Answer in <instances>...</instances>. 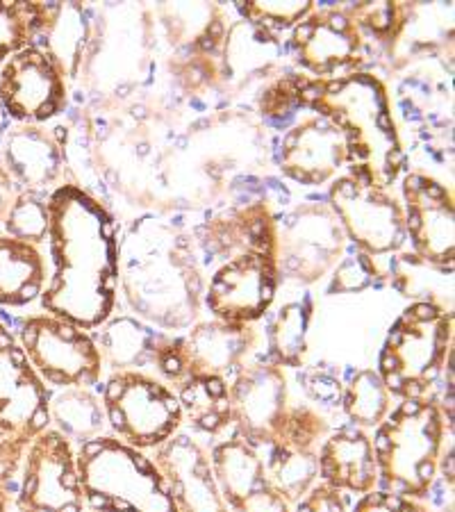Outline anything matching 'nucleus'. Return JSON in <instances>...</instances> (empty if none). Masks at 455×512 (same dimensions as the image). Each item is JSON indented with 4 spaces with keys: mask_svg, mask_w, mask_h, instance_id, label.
<instances>
[{
    "mask_svg": "<svg viewBox=\"0 0 455 512\" xmlns=\"http://www.w3.org/2000/svg\"><path fill=\"white\" fill-rule=\"evenodd\" d=\"M208 458L214 483L230 512H292L269 483L262 449L235 428L217 437Z\"/></svg>",
    "mask_w": 455,
    "mask_h": 512,
    "instance_id": "f3484780",
    "label": "nucleus"
},
{
    "mask_svg": "<svg viewBox=\"0 0 455 512\" xmlns=\"http://www.w3.org/2000/svg\"><path fill=\"white\" fill-rule=\"evenodd\" d=\"M299 383L303 387L305 396H308L312 403H317V406H324V408H339L344 385L339 381L335 371H330L328 367H321V365L303 367L299 371Z\"/></svg>",
    "mask_w": 455,
    "mask_h": 512,
    "instance_id": "58836bf2",
    "label": "nucleus"
},
{
    "mask_svg": "<svg viewBox=\"0 0 455 512\" xmlns=\"http://www.w3.org/2000/svg\"><path fill=\"white\" fill-rule=\"evenodd\" d=\"M314 303L305 294L299 301H289L273 312L267 328H264V344L267 351L255 355L258 360L276 367L301 369L305 353H308V333L312 321Z\"/></svg>",
    "mask_w": 455,
    "mask_h": 512,
    "instance_id": "cd10ccee",
    "label": "nucleus"
},
{
    "mask_svg": "<svg viewBox=\"0 0 455 512\" xmlns=\"http://www.w3.org/2000/svg\"><path fill=\"white\" fill-rule=\"evenodd\" d=\"M0 107L16 123L39 126L66 107V69L46 44H32L0 66Z\"/></svg>",
    "mask_w": 455,
    "mask_h": 512,
    "instance_id": "4468645a",
    "label": "nucleus"
},
{
    "mask_svg": "<svg viewBox=\"0 0 455 512\" xmlns=\"http://www.w3.org/2000/svg\"><path fill=\"white\" fill-rule=\"evenodd\" d=\"M319 483L342 494H367L378 487V467L367 431L344 424L319 447Z\"/></svg>",
    "mask_w": 455,
    "mask_h": 512,
    "instance_id": "b1692460",
    "label": "nucleus"
},
{
    "mask_svg": "<svg viewBox=\"0 0 455 512\" xmlns=\"http://www.w3.org/2000/svg\"><path fill=\"white\" fill-rule=\"evenodd\" d=\"M3 123H5V112H3V107H0V128H3Z\"/></svg>",
    "mask_w": 455,
    "mask_h": 512,
    "instance_id": "c03bdc74",
    "label": "nucleus"
},
{
    "mask_svg": "<svg viewBox=\"0 0 455 512\" xmlns=\"http://www.w3.org/2000/svg\"><path fill=\"white\" fill-rule=\"evenodd\" d=\"M278 162L280 171L299 185L321 187L333 183L346 167L344 139L333 123L310 114L287 130Z\"/></svg>",
    "mask_w": 455,
    "mask_h": 512,
    "instance_id": "412c9836",
    "label": "nucleus"
},
{
    "mask_svg": "<svg viewBox=\"0 0 455 512\" xmlns=\"http://www.w3.org/2000/svg\"><path fill=\"white\" fill-rule=\"evenodd\" d=\"M182 424L192 431L221 437L233 428V408H230V383L219 376H192L178 390Z\"/></svg>",
    "mask_w": 455,
    "mask_h": 512,
    "instance_id": "bb28decb",
    "label": "nucleus"
},
{
    "mask_svg": "<svg viewBox=\"0 0 455 512\" xmlns=\"http://www.w3.org/2000/svg\"><path fill=\"white\" fill-rule=\"evenodd\" d=\"M16 342L48 387L94 390L101 383L105 369L94 337L71 321L46 312L30 315L16 328Z\"/></svg>",
    "mask_w": 455,
    "mask_h": 512,
    "instance_id": "1a4fd4ad",
    "label": "nucleus"
},
{
    "mask_svg": "<svg viewBox=\"0 0 455 512\" xmlns=\"http://www.w3.org/2000/svg\"><path fill=\"white\" fill-rule=\"evenodd\" d=\"M346 235L328 203H305L276 219V264L280 278L312 285L344 258Z\"/></svg>",
    "mask_w": 455,
    "mask_h": 512,
    "instance_id": "f8f14e48",
    "label": "nucleus"
},
{
    "mask_svg": "<svg viewBox=\"0 0 455 512\" xmlns=\"http://www.w3.org/2000/svg\"><path fill=\"white\" fill-rule=\"evenodd\" d=\"M289 44L296 64L317 80L351 76L364 57V35L346 7H314L292 30Z\"/></svg>",
    "mask_w": 455,
    "mask_h": 512,
    "instance_id": "dca6fc26",
    "label": "nucleus"
},
{
    "mask_svg": "<svg viewBox=\"0 0 455 512\" xmlns=\"http://www.w3.org/2000/svg\"><path fill=\"white\" fill-rule=\"evenodd\" d=\"M328 205L346 239H351L355 249L367 253L369 258L399 253L408 242L403 205L390 189L344 173L330 183Z\"/></svg>",
    "mask_w": 455,
    "mask_h": 512,
    "instance_id": "9d476101",
    "label": "nucleus"
},
{
    "mask_svg": "<svg viewBox=\"0 0 455 512\" xmlns=\"http://www.w3.org/2000/svg\"><path fill=\"white\" fill-rule=\"evenodd\" d=\"M260 340L262 330L255 324L196 321L185 335H180L187 374L189 378L219 376L230 383L251 362Z\"/></svg>",
    "mask_w": 455,
    "mask_h": 512,
    "instance_id": "6ab92c4d",
    "label": "nucleus"
},
{
    "mask_svg": "<svg viewBox=\"0 0 455 512\" xmlns=\"http://www.w3.org/2000/svg\"><path fill=\"white\" fill-rule=\"evenodd\" d=\"M119 287L137 319L164 333L192 328L203 310L205 274L192 242L157 219H139L119 242Z\"/></svg>",
    "mask_w": 455,
    "mask_h": 512,
    "instance_id": "f03ea898",
    "label": "nucleus"
},
{
    "mask_svg": "<svg viewBox=\"0 0 455 512\" xmlns=\"http://www.w3.org/2000/svg\"><path fill=\"white\" fill-rule=\"evenodd\" d=\"M101 387L107 431L137 451H155L182 428L176 390L144 371H114Z\"/></svg>",
    "mask_w": 455,
    "mask_h": 512,
    "instance_id": "6e6552de",
    "label": "nucleus"
},
{
    "mask_svg": "<svg viewBox=\"0 0 455 512\" xmlns=\"http://www.w3.org/2000/svg\"><path fill=\"white\" fill-rule=\"evenodd\" d=\"M151 460L167 478L178 512H230L214 483L208 449L192 435H173Z\"/></svg>",
    "mask_w": 455,
    "mask_h": 512,
    "instance_id": "aec40b11",
    "label": "nucleus"
},
{
    "mask_svg": "<svg viewBox=\"0 0 455 512\" xmlns=\"http://www.w3.org/2000/svg\"><path fill=\"white\" fill-rule=\"evenodd\" d=\"M14 508V483H0V512Z\"/></svg>",
    "mask_w": 455,
    "mask_h": 512,
    "instance_id": "37998d69",
    "label": "nucleus"
},
{
    "mask_svg": "<svg viewBox=\"0 0 455 512\" xmlns=\"http://www.w3.org/2000/svg\"><path fill=\"white\" fill-rule=\"evenodd\" d=\"M292 512H349V503L346 494L317 483L299 503H294Z\"/></svg>",
    "mask_w": 455,
    "mask_h": 512,
    "instance_id": "a19ab883",
    "label": "nucleus"
},
{
    "mask_svg": "<svg viewBox=\"0 0 455 512\" xmlns=\"http://www.w3.org/2000/svg\"><path fill=\"white\" fill-rule=\"evenodd\" d=\"M278 285L276 253L237 255L217 264L205 278L203 308L226 324H258L276 301Z\"/></svg>",
    "mask_w": 455,
    "mask_h": 512,
    "instance_id": "ddd939ff",
    "label": "nucleus"
},
{
    "mask_svg": "<svg viewBox=\"0 0 455 512\" xmlns=\"http://www.w3.org/2000/svg\"><path fill=\"white\" fill-rule=\"evenodd\" d=\"M167 335L169 333L157 330L142 319L119 315L107 319L91 337L101 353L103 369H110L112 374L114 371H144L153 376L157 353Z\"/></svg>",
    "mask_w": 455,
    "mask_h": 512,
    "instance_id": "393cba45",
    "label": "nucleus"
},
{
    "mask_svg": "<svg viewBox=\"0 0 455 512\" xmlns=\"http://www.w3.org/2000/svg\"><path fill=\"white\" fill-rule=\"evenodd\" d=\"M446 428L451 417L435 399L396 403L371 437L380 490L426 501L440 472Z\"/></svg>",
    "mask_w": 455,
    "mask_h": 512,
    "instance_id": "20e7f679",
    "label": "nucleus"
},
{
    "mask_svg": "<svg viewBox=\"0 0 455 512\" xmlns=\"http://www.w3.org/2000/svg\"><path fill=\"white\" fill-rule=\"evenodd\" d=\"M87 512H98V510H87Z\"/></svg>",
    "mask_w": 455,
    "mask_h": 512,
    "instance_id": "a18cd8bd",
    "label": "nucleus"
},
{
    "mask_svg": "<svg viewBox=\"0 0 455 512\" xmlns=\"http://www.w3.org/2000/svg\"><path fill=\"white\" fill-rule=\"evenodd\" d=\"M51 396L16 335L0 321V483L16 481L30 442L51 428Z\"/></svg>",
    "mask_w": 455,
    "mask_h": 512,
    "instance_id": "0eeeda50",
    "label": "nucleus"
},
{
    "mask_svg": "<svg viewBox=\"0 0 455 512\" xmlns=\"http://www.w3.org/2000/svg\"><path fill=\"white\" fill-rule=\"evenodd\" d=\"M76 460L87 510L178 512L155 462L117 437L101 435L80 444Z\"/></svg>",
    "mask_w": 455,
    "mask_h": 512,
    "instance_id": "423d86ee",
    "label": "nucleus"
},
{
    "mask_svg": "<svg viewBox=\"0 0 455 512\" xmlns=\"http://www.w3.org/2000/svg\"><path fill=\"white\" fill-rule=\"evenodd\" d=\"M314 10V3L303 0V3H264V0H253V3H237V12L244 16L246 23L260 28L264 32H280L296 28L299 23Z\"/></svg>",
    "mask_w": 455,
    "mask_h": 512,
    "instance_id": "f704fd0d",
    "label": "nucleus"
},
{
    "mask_svg": "<svg viewBox=\"0 0 455 512\" xmlns=\"http://www.w3.org/2000/svg\"><path fill=\"white\" fill-rule=\"evenodd\" d=\"M198 244L205 264H221L253 251L276 253V217L260 201L230 208L201 228Z\"/></svg>",
    "mask_w": 455,
    "mask_h": 512,
    "instance_id": "5701e85b",
    "label": "nucleus"
},
{
    "mask_svg": "<svg viewBox=\"0 0 455 512\" xmlns=\"http://www.w3.org/2000/svg\"><path fill=\"white\" fill-rule=\"evenodd\" d=\"M380 280H383V274L378 271L374 258L353 249V253L339 260L333 269L328 294H360L364 289L378 285Z\"/></svg>",
    "mask_w": 455,
    "mask_h": 512,
    "instance_id": "c9c22d12",
    "label": "nucleus"
},
{
    "mask_svg": "<svg viewBox=\"0 0 455 512\" xmlns=\"http://www.w3.org/2000/svg\"><path fill=\"white\" fill-rule=\"evenodd\" d=\"M60 12V3L0 0V66L14 53L37 44L41 37H48Z\"/></svg>",
    "mask_w": 455,
    "mask_h": 512,
    "instance_id": "c85d7f7f",
    "label": "nucleus"
},
{
    "mask_svg": "<svg viewBox=\"0 0 455 512\" xmlns=\"http://www.w3.org/2000/svg\"><path fill=\"white\" fill-rule=\"evenodd\" d=\"M0 160L10 173L16 194H48L64 173V146L53 132L41 126L16 123L5 132Z\"/></svg>",
    "mask_w": 455,
    "mask_h": 512,
    "instance_id": "4be33fe9",
    "label": "nucleus"
},
{
    "mask_svg": "<svg viewBox=\"0 0 455 512\" xmlns=\"http://www.w3.org/2000/svg\"><path fill=\"white\" fill-rule=\"evenodd\" d=\"M46 287V264L37 246L0 235V305L26 308Z\"/></svg>",
    "mask_w": 455,
    "mask_h": 512,
    "instance_id": "a878e982",
    "label": "nucleus"
},
{
    "mask_svg": "<svg viewBox=\"0 0 455 512\" xmlns=\"http://www.w3.org/2000/svg\"><path fill=\"white\" fill-rule=\"evenodd\" d=\"M349 512H433L424 501L401 497V494L385 492V490H371L358 497Z\"/></svg>",
    "mask_w": 455,
    "mask_h": 512,
    "instance_id": "ea45409f",
    "label": "nucleus"
},
{
    "mask_svg": "<svg viewBox=\"0 0 455 512\" xmlns=\"http://www.w3.org/2000/svg\"><path fill=\"white\" fill-rule=\"evenodd\" d=\"M360 30H367L378 41H392L403 28L405 7L399 3H358L346 7Z\"/></svg>",
    "mask_w": 455,
    "mask_h": 512,
    "instance_id": "e433bc0d",
    "label": "nucleus"
},
{
    "mask_svg": "<svg viewBox=\"0 0 455 512\" xmlns=\"http://www.w3.org/2000/svg\"><path fill=\"white\" fill-rule=\"evenodd\" d=\"M328 433L330 424L326 417L308 403H299V406H289L278 440L273 444H283V447L299 451H319Z\"/></svg>",
    "mask_w": 455,
    "mask_h": 512,
    "instance_id": "72a5a7b5",
    "label": "nucleus"
},
{
    "mask_svg": "<svg viewBox=\"0 0 455 512\" xmlns=\"http://www.w3.org/2000/svg\"><path fill=\"white\" fill-rule=\"evenodd\" d=\"M51 428L62 433L71 444H85L107 433V419L101 396L91 390L69 387L51 396Z\"/></svg>",
    "mask_w": 455,
    "mask_h": 512,
    "instance_id": "c756f323",
    "label": "nucleus"
},
{
    "mask_svg": "<svg viewBox=\"0 0 455 512\" xmlns=\"http://www.w3.org/2000/svg\"><path fill=\"white\" fill-rule=\"evenodd\" d=\"M14 198H16V189H14V183H12L10 173H7V169H5L3 160H0V221L5 219L7 210L12 208Z\"/></svg>",
    "mask_w": 455,
    "mask_h": 512,
    "instance_id": "79ce46f5",
    "label": "nucleus"
},
{
    "mask_svg": "<svg viewBox=\"0 0 455 512\" xmlns=\"http://www.w3.org/2000/svg\"><path fill=\"white\" fill-rule=\"evenodd\" d=\"M233 428L260 449L278 440L289 410L285 371L264 360H251L230 381Z\"/></svg>",
    "mask_w": 455,
    "mask_h": 512,
    "instance_id": "a211bd4d",
    "label": "nucleus"
},
{
    "mask_svg": "<svg viewBox=\"0 0 455 512\" xmlns=\"http://www.w3.org/2000/svg\"><path fill=\"white\" fill-rule=\"evenodd\" d=\"M394 396L387 390L376 369H358L344 385L339 408L349 424L369 431L383 421L394 408Z\"/></svg>",
    "mask_w": 455,
    "mask_h": 512,
    "instance_id": "2f4dec72",
    "label": "nucleus"
},
{
    "mask_svg": "<svg viewBox=\"0 0 455 512\" xmlns=\"http://www.w3.org/2000/svg\"><path fill=\"white\" fill-rule=\"evenodd\" d=\"M319 451H299L283 444L262 449L264 472L280 497L289 506L299 503L319 483Z\"/></svg>",
    "mask_w": 455,
    "mask_h": 512,
    "instance_id": "7c9ffc66",
    "label": "nucleus"
},
{
    "mask_svg": "<svg viewBox=\"0 0 455 512\" xmlns=\"http://www.w3.org/2000/svg\"><path fill=\"white\" fill-rule=\"evenodd\" d=\"M453 310L430 301L410 303L387 333L378 355V376L396 401L435 399L437 385L451 376Z\"/></svg>",
    "mask_w": 455,
    "mask_h": 512,
    "instance_id": "39448f33",
    "label": "nucleus"
},
{
    "mask_svg": "<svg viewBox=\"0 0 455 512\" xmlns=\"http://www.w3.org/2000/svg\"><path fill=\"white\" fill-rule=\"evenodd\" d=\"M53 276L39 296L46 315L85 330L114 317L119 301V228L98 198L66 183L48 194Z\"/></svg>",
    "mask_w": 455,
    "mask_h": 512,
    "instance_id": "f257e3e1",
    "label": "nucleus"
},
{
    "mask_svg": "<svg viewBox=\"0 0 455 512\" xmlns=\"http://www.w3.org/2000/svg\"><path fill=\"white\" fill-rule=\"evenodd\" d=\"M48 194H37V192H21L16 194L12 208L7 210L3 226L5 235L14 239H21V242L37 246L46 242L48 237Z\"/></svg>",
    "mask_w": 455,
    "mask_h": 512,
    "instance_id": "473e14b6",
    "label": "nucleus"
},
{
    "mask_svg": "<svg viewBox=\"0 0 455 512\" xmlns=\"http://www.w3.org/2000/svg\"><path fill=\"white\" fill-rule=\"evenodd\" d=\"M16 512H87L76 447L55 428L30 442L14 485Z\"/></svg>",
    "mask_w": 455,
    "mask_h": 512,
    "instance_id": "9b49d317",
    "label": "nucleus"
},
{
    "mask_svg": "<svg viewBox=\"0 0 455 512\" xmlns=\"http://www.w3.org/2000/svg\"><path fill=\"white\" fill-rule=\"evenodd\" d=\"M405 239L412 255L430 267L453 274L455 210L453 192L426 173H405L401 183Z\"/></svg>",
    "mask_w": 455,
    "mask_h": 512,
    "instance_id": "2eb2a0df",
    "label": "nucleus"
},
{
    "mask_svg": "<svg viewBox=\"0 0 455 512\" xmlns=\"http://www.w3.org/2000/svg\"><path fill=\"white\" fill-rule=\"evenodd\" d=\"M299 105L339 130L349 173L378 187H392L405 153L383 80L362 71L330 80L303 76Z\"/></svg>",
    "mask_w": 455,
    "mask_h": 512,
    "instance_id": "7ed1b4c3",
    "label": "nucleus"
},
{
    "mask_svg": "<svg viewBox=\"0 0 455 512\" xmlns=\"http://www.w3.org/2000/svg\"><path fill=\"white\" fill-rule=\"evenodd\" d=\"M303 76H285L264 89L260 96V112L271 123H283L299 110V89Z\"/></svg>",
    "mask_w": 455,
    "mask_h": 512,
    "instance_id": "4c0bfd02",
    "label": "nucleus"
}]
</instances>
